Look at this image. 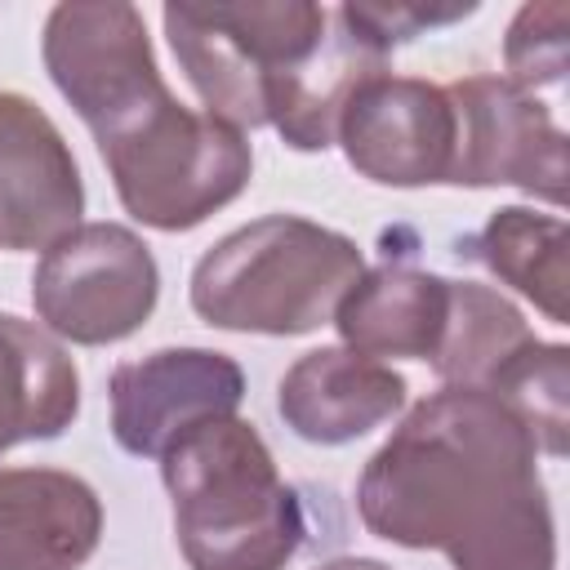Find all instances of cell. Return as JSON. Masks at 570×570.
<instances>
[{
    "label": "cell",
    "instance_id": "1",
    "mask_svg": "<svg viewBox=\"0 0 570 570\" xmlns=\"http://www.w3.org/2000/svg\"><path fill=\"white\" fill-rule=\"evenodd\" d=\"M370 534L454 570H557V521L530 428L481 387H441L356 481Z\"/></svg>",
    "mask_w": 570,
    "mask_h": 570
},
{
    "label": "cell",
    "instance_id": "2",
    "mask_svg": "<svg viewBox=\"0 0 570 570\" xmlns=\"http://www.w3.org/2000/svg\"><path fill=\"white\" fill-rule=\"evenodd\" d=\"M178 552L191 570H285L307 521L254 423L227 414L187 428L160 454Z\"/></svg>",
    "mask_w": 570,
    "mask_h": 570
},
{
    "label": "cell",
    "instance_id": "3",
    "mask_svg": "<svg viewBox=\"0 0 570 570\" xmlns=\"http://www.w3.org/2000/svg\"><path fill=\"white\" fill-rule=\"evenodd\" d=\"M361 272L365 254L352 236L298 214H267L200 254L191 312L214 330L294 338L330 325Z\"/></svg>",
    "mask_w": 570,
    "mask_h": 570
},
{
    "label": "cell",
    "instance_id": "4",
    "mask_svg": "<svg viewBox=\"0 0 570 570\" xmlns=\"http://www.w3.org/2000/svg\"><path fill=\"white\" fill-rule=\"evenodd\" d=\"M94 142L125 214L156 232L200 227L232 205L254 174L249 138L209 111L183 107L169 89Z\"/></svg>",
    "mask_w": 570,
    "mask_h": 570
},
{
    "label": "cell",
    "instance_id": "5",
    "mask_svg": "<svg viewBox=\"0 0 570 570\" xmlns=\"http://www.w3.org/2000/svg\"><path fill=\"white\" fill-rule=\"evenodd\" d=\"M330 9L312 0L276 4H165L169 49L205 102L232 129L267 125L272 98L321 49Z\"/></svg>",
    "mask_w": 570,
    "mask_h": 570
},
{
    "label": "cell",
    "instance_id": "6",
    "mask_svg": "<svg viewBox=\"0 0 570 570\" xmlns=\"http://www.w3.org/2000/svg\"><path fill=\"white\" fill-rule=\"evenodd\" d=\"M160 298V267L147 240L120 223H80L58 236L36 272L40 330L80 347H107L147 325Z\"/></svg>",
    "mask_w": 570,
    "mask_h": 570
},
{
    "label": "cell",
    "instance_id": "7",
    "mask_svg": "<svg viewBox=\"0 0 570 570\" xmlns=\"http://www.w3.org/2000/svg\"><path fill=\"white\" fill-rule=\"evenodd\" d=\"M454 107L450 187H521L548 205H566V129L552 111L508 76H463L445 85Z\"/></svg>",
    "mask_w": 570,
    "mask_h": 570
},
{
    "label": "cell",
    "instance_id": "8",
    "mask_svg": "<svg viewBox=\"0 0 570 570\" xmlns=\"http://www.w3.org/2000/svg\"><path fill=\"white\" fill-rule=\"evenodd\" d=\"M40 58L94 138L169 89L160 80L142 13L120 0L53 4L45 18Z\"/></svg>",
    "mask_w": 570,
    "mask_h": 570
},
{
    "label": "cell",
    "instance_id": "9",
    "mask_svg": "<svg viewBox=\"0 0 570 570\" xmlns=\"http://www.w3.org/2000/svg\"><path fill=\"white\" fill-rule=\"evenodd\" d=\"M334 138L347 165L383 187H432L450 183L454 169L450 94L419 76H370L347 98Z\"/></svg>",
    "mask_w": 570,
    "mask_h": 570
},
{
    "label": "cell",
    "instance_id": "10",
    "mask_svg": "<svg viewBox=\"0 0 570 570\" xmlns=\"http://www.w3.org/2000/svg\"><path fill=\"white\" fill-rule=\"evenodd\" d=\"M111 436L134 459H160L187 428L227 419L245 401V370L214 347H160L107 379Z\"/></svg>",
    "mask_w": 570,
    "mask_h": 570
},
{
    "label": "cell",
    "instance_id": "11",
    "mask_svg": "<svg viewBox=\"0 0 570 570\" xmlns=\"http://www.w3.org/2000/svg\"><path fill=\"white\" fill-rule=\"evenodd\" d=\"M85 178L62 129L27 94L0 89V249H49L80 227Z\"/></svg>",
    "mask_w": 570,
    "mask_h": 570
},
{
    "label": "cell",
    "instance_id": "12",
    "mask_svg": "<svg viewBox=\"0 0 570 570\" xmlns=\"http://www.w3.org/2000/svg\"><path fill=\"white\" fill-rule=\"evenodd\" d=\"M102 543L98 490L62 468H0V570H80Z\"/></svg>",
    "mask_w": 570,
    "mask_h": 570
},
{
    "label": "cell",
    "instance_id": "13",
    "mask_svg": "<svg viewBox=\"0 0 570 570\" xmlns=\"http://www.w3.org/2000/svg\"><path fill=\"white\" fill-rule=\"evenodd\" d=\"M405 392V379L383 361L347 352L343 343L312 347L285 370L276 387V414L298 441L347 445L401 414Z\"/></svg>",
    "mask_w": 570,
    "mask_h": 570
},
{
    "label": "cell",
    "instance_id": "14",
    "mask_svg": "<svg viewBox=\"0 0 570 570\" xmlns=\"http://www.w3.org/2000/svg\"><path fill=\"white\" fill-rule=\"evenodd\" d=\"M450 276L383 263L356 276V285L338 298L330 325L338 330L347 352H361L370 361H432L450 321Z\"/></svg>",
    "mask_w": 570,
    "mask_h": 570
},
{
    "label": "cell",
    "instance_id": "15",
    "mask_svg": "<svg viewBox=\"0 0 570 570\" xmlns=\"http://www.w3.org/2000/svg\"><path fill=\"white\" fill-rule=\"evenodd\" d=\"M80 414V370L67 347L22 321L0 312V454L22 441H53Z\"/></svg>",
    "mask_w": 570,
    "mask_h": 570
},
{
    "label": "cell",
    "instance_id": "16",
    "mask_svg": "<svg viewBox=\"0 0 570 570\" xmlns=\"http://www.w3.org/2000/svg\"><path fill=\"white\" fill-rule=\"evenodd\" d=\"M383 58L338 9H330V27H325V40L321 49L312 53V62L281 85V94L272 98V111H267V125L294 147V151H325L334 142V129H338V116L347 107V98L383 71Z\"/></svg>",
    "mask_w": 570,
    "mask_h": 570
},
{
    "label": "cell",
    "instance_id": "17",
    "mask_svg": "<svg viewBox=\"0 0 570 570\" xmlns=\"http://www.w3.org/2000/svg\"><path fill=\"white\" fill-rule=\"evenodd\" d=\"M459 258L481 263L490 276L512 285L521 298H530L552 325H566V218L561 214H534L525 205H503L490 214V223L459 245Z\"/></svg>",
    "mask_w": 570,
    "mask_h": 570
},
{
    "label": "cell",
    "instance_id": "18",
    "mask_svg": "<svg viewBox=\"0 0 570 570\" xmlns=\"http://www.w3.org/2000/svg\"><path fill=\"white\" fill-rule=\"evenodd\" d=\"M534 330L525 325L521 307L490 285L454 281L450 285V321L441 334L436 356L428 361L445 387H490L525 347Z\"/></svg>",
    "mask_w": 570,
    "mask_h": 570
},
{
    "label": "cell",
    "instance_id": "19",
    "mask_svg": "<svg viewBox=\"0 0 570 570\" xmlns=\"http://www.w3.org/2000/svg\"><path fill=\"white\" fill-rule=\"evenodd\" d=\"M534 436L539 454L561 459L570 432V347L534 338L490 387Z\"/></svg>",
    "mask_w": 570,
    "mask_h": 570
},
{
    "label": "cell",
    "instance_id": "20",
    "mask_svg": "<svg viewBox=\"0 0 570 570\" xmlns=\"http://www.w3.org/2000/svg\"><path fill=\"white\" fill-rule=\"evenodd\" d=\"M570 9L548 0V4H525L517 9L508 40H503V62L508 80L521 89H543L566 80V49H570Z\"/></svg>",
    "mask_w": 570,
    "mask_h": 570
},
{
    "label": "cell",
    "instance_id": "21",
    "mask_svg": "<svg viewBox=\"0 0 570 570\" xmlns=\"http://www.w3.org/2000/svg\"><path fill=\"white\" fill-rule=\"evenodd\" d=\"M343 13L379 53H392L396 45H405L432 27L476 13V4H343Z\"/></svg>",
    "mask_w": 570,
    "mask_h": 570
},
{
    "label": "cell",
    "instance_id": "22",
    "mask_svg": "<svg viewBox=\"0 0 570 570\" xmlns=\"http://www.w3.org/2000/svg\"><path fill=\"white\" fill-rule=\"evenodd\" d=\"M316 570H392V566H383L374 557H334V561H325Z\"/></svg>",
    "mask_w": 570,
    "mask_h": 570
}]
</instances>
